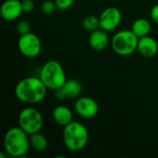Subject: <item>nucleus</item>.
Masks as SVG:
<instances>
[{"label": "nucleus", "instance_id": "obj_7", "mask_svg": "<svg viewBox=\"0 0 158 158\" xmlns=\"http://www.w3.org/2000/svg\"><path fill=\"white\" fill-rule=\"evenodd\" d=\"M18 48L20 54L28 58H33L40 55L42 51V42L33 32L19 35L18 40Z\"/></svg>", "mask_w": 158, "mask_h": 158}, {"label": "nucleus", "instance_id": "obj_22", "mask_svg": "<svg viewBox=\"0 0 158 158\" xmlns=\"http://www.w3.org/2000/svg\"><path fill=\"white\" fill-rule=\"evenodd\" d=\"M150 16H151L152 20L158 24V4L155 5L152 7L151 12H150Z\"/></svg>", "mask_w": 158, "mask_h": 158}, {"label": "nucleus", "instance_id": "obj_18", "mask_svg": "<svg viewBox=\"0 0 158 158\" xmlns=\"http://www.w3.org/2000/svg\"><path fill=\"white\" fill-rule=\"evenodd\" d=\"M40 8H41L42 13H44L45 15H50V14L54 13V11L56 9H57L55 0H44L41 4Z\"/></svg>", "mask_w": 158, "mask_h": 158}, {"label": "nucleus", "instance_id": "obj_16", "mask_svg": "<svg viewBox=\"0 0 158 158\" xmlns=\"http://www.w3.org/2000/svg\"><path fill=\"white\" fill-rule=\"evenodd\" d=\"M30 136V145L31 148L36 152H44L48 147V140L45 135L42 134L40 131L31 134Z\"/></svg>", "mask_w": 158, "mask_h": 158}, {"label": "nucleus", "instance_id": "obj_1", "mask_svg": "<svg viewBox=\"0 0 158 158\" xmlns=\"http://www.w3.org/2000/svg\"><path fill=\"white\" fill-rule=\"evenodd\" d=\"M47 87L40 77H25L15 86V96L19 101L28 105H34L42 102L47 94Z\"/></svg>", "mask_w": 158, "mask_h": 158}, {"label": "nucleus", "instance_id": "obj_15", "mask_svg": "<svg viewBox=\"0 0 158 158\" xmlns=\"http://www.w3.org/2000/svg\"><path fill=\"white\" fill-rule=\"evenodd\" d=\"M131 30L134 32L135 35L141 38V37L149 35V32L151 31V23L147 19L139 18L133 21V23L131 24Z\"/></svg>", "mask_w": 158, "mask_h": 158}, {"label": "nucleus", "instance_id": "obj_2", "mask_svg": "<svg viewBox=\"0 0 158 158\" xmlns=\"http://www.w3.org/2000/svg\"><path fill=\"white\" fill-rule=\"evenodd\" d=\"M4 152L11 157H23L30 151V136L19 125L6 131L3 140Z\"/></svg>", "mask_w": 158, "mask_h": 158}, {"label": "nucleus", "instance_id": "obj_8", "mask_svg": "<svg viewBox=\"0 0 158 158\" xmlns=\"http://www.w3.org/2000/svg\"><path fill=\"white\" fill-rule=\"evenodd\" d=\"M100 28L106 31H111L118 27L122 19L121 11L116 6H108L105 8L100 16Z\"/></svg>", "mask_w": 158, "mask_h": 158}, {"label": "nucleus", "instance_id": "obj_3", "mask_svg": "<svg viewBox=\"0 0 158 158\" xmlns=\"http://www.w3.org/2000/svg\"><path fill=\"white\" fill-rule=\"evenodd\" d=\"M63 143L66 148L71 152L83 150L89 142V131L85 125L78 121H72L63 127Z\"/></svg>", "mask_w": 158, "mask_h": 158}, {"label": "nucleus", "instance_id": "obj_4", "mask_svg": "<svg viewBox=\"0 0 158 158\" xmlns=\"http://www.w3.org/2000/svg\"><path fill=\"white\" fill-rule=\"evenodd\" d=\"M48 90L56 91L66 82L67 75L59 61L51 59L46 61L41 69L40 76Z\"/></svg>", "mask_w": 158, "mask_h": 158}, {"label": "nucleus", "instance_id": "obj_9", "mask_svg": "<svg viewBox=\"0 0 158 158\" xmlns=\"http://www.w3.org/2000/svg\"><path fill=\"white\" fill-rule=\"evenodd\" d=\"M74 110L80 117L83 118H92L98 114L99 105L92 97L80 96L75 101Z\"/></svg>", "mask_w": 158, "mask_h": 158}, {"label": "nucleus", "instance_id": "obj_12", "mask_svg": "<svg viewBox=\"0 0 158 158\" xmlns=\"http://www.w3.org/2000/svg\"><path fill=\"white\" fill-rule=\"evenodd\" d=\"M137 51L139 52L141 56L144 57H147V58L154 57L158 53L157 41L150 35L141 37L139 38Z\"/></svg>", "mask_w": 158, "mask_h": 158}, {"label": "nucleus", "instance_id": "obj_13", "mask_svg": "<svg viewBox=\"0 0 158 158\" xmlns=\"http://www.w3.org/2000/svg\"><path fill=\"white\" fill-rule=\"evenodd\" d=\"M109 43V37L107 31L99 28L92 31L89 35V45L95 51L104 50Z\"/></svg>", "mask_w": 158, "mask_h": 158}, {"label": "nucleus", "instance_id": "obj_21", "mask_svg": "<svg viewBox=\"0 0 158 158\" xmlns=\"http://www.w3.org/2000/svg\"><path fill=\"white\" fill-rule=\"evenodd\" d=\"M21 6L23 13H30L34 9L35 4L33 0H21Z\"/></svg>", "mask_w": 158, "mask_h": 158}, {"label": "nucleus", "instance_id": "obj_20", "mask_svg": "<svg viewBox=\"0 0 158 158\" xmlns=\"http://www.w3.org/2000/svg\"><path fill=\"white\" fill-rule=\"evenodd\" d=\"M55 3L58 10L64 11L71 7V6L74 3V0H55Z\"/></svg>", "mask_w": 158, "mask_h": 158}, {"label": "nucleus", "instance_id": "obj_6", "mask_svg": "<svg viewBox=\"0 0 158 158\" xmlns=\"http://www.w3.org/2000/svg\"><path fill=\"white\" fill-rule=\"evenodd\" d=\"M18 123L25 132L31 135L41 131L44 126V118L38 109L29 106L19 112Z\"/></svg>", "mask_w": 158, "mask_h": 158}, {"label": "nucleus", "instance_id": "obj_5", "mask_svg": "<svg viewBox=\"0 0 158 158\" xmlns=\"http://www.w3.org/2000/svg\"><path fill=\"white\" fill-rule=\"evenodd\" d=\"M139 37L131 30H121L114 34L111 40L113 51L121 56H127L137 51Z\"/></svg>", "mask_w": 158, "mask_h": 158}, {"label": "nucleus", "instance_id": "obj_11", "mask_svg": "<svg viewBox=\"0 0 158 158\" xmlns=\"http://www.w3.org/2000/svg\"><path fill=\"white\" fill-rule=\"evenodd\" d=\"M23 13L21 0H6L0 6V16L6 21H13Z\"/></svg>", "mask_w": 158, "mask_h": 158}, {"label": "nucleus", "instance_id": "obj_10", "mask_svg": "<svg viewBox=\"0 0 158 158\" xmlns=\"http://www.w3.org/2000/svg\"><path fill=\"white\" fill-rule=\"evenodd\" d=\"M82 92V84L78 80L68 79L64 85L55 91V96L57 100H63L65 98L77 99L81 96Z\"/></svg>", "mask_w": 158, "mask_h": 158}, {"label": "nucleus", "instance_id": "obj_19", "mask_svg": "<svg viewBox=\"0 0 158 158\" xmlns=\"http://www.w3.org/2000/svg\"><path fill=\"white\" fill-rule=\"evenodd\" d=\"M16 31L19 35L29 33L31 31V25L26 20H19L16 25Z\"/></svg>", "mask_w": 158, "mask_h": 158}, {"label": "nucleus", "instance_id": "obj_14", "mask_svg": "<svg viewBox=\"0 0 158 158\" xmlns=\"http://www.w3.org/2000/svg\"><path fill=\"white\" fill-rule=\"evenodd\" d=\"M52 118L56 124L61 127H65L73 121V113L69 107L60 105L54 108Z\"/></svg>", "mask_w": 158, "mask_h": 158}, {"label": "nucleus", "instance_id": "obj_17", "mask_svg": "<svg viewBox=\"0 0 158 158\" xmlns=\"http://www.w3.org/2000/svg\"><path fill=\"white\" fill-rule=\"evenodd\" d=\"M82 26H83L84 30H86L87 31H90V32L99 29L100 28L99 17H97L95 15L86 16L82 20Z\"/></svg>", "mask_w": 158, "mask_h": 158}]
</instances>
